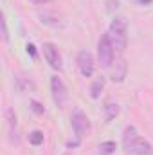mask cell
Listing matches in <instances>:
<instances>
[{
	"instance_id": "obj_17",
	"label": "cell",
	"mask_w": 153,
	"mask_h": 155,
	"mask_svg": "<svg viewBox=\"0 0 153 155\" xmlns=\"http://www.w3.org/2000/svg\"><path fill=\"white\" fill-rule=\"evenodd\" d=\"M139 4H142V5H148V4H151L153 0H137Z\"/></svg>"
},
{
	"instance_id": "obj_2",
	"label": "cell",
	"mask_w": 153,
	"mask_h": 155,
	"mask_svg": "<svg viewBox=\"0 0 153 155\" xmlns=\"http://www.w3.org/2000/svg\"><path fill=\"white\" fill-rule=\"evenodd\" d=\"M108 36L110 41L114 45L115 51L122 52L128 45V22L122 18V16H115L110 24V29H108Z\"/></svg>"
},
{
	"instance_id": "obj_18",
	"label": "cell",
	"mask_w": 153,
	"mask_h": 155,
	"mask_svg": "<svg viewBox=\"0 0 153 155\" xmlns=\"http://www.w3.org/2000/svg\"><path fill=\"white\" fill-rule=\"evenodd\" d=\"M34 4H49V2H52V0H33Z\"/></svg>"
},
{
	"instance_id": "obj_10",
	"label": "cell",
	"mask_w": 153,
	"mask_h": 155,
	"mask_svg": "<svg viewBox=\"0 0 153 155\" xmlns=\"http://www.w3.org/2000/svg\"><path fill=\"white\" fill-rule=\"evenodd\" d=\"M117 116H119V105L115 103L114 99H108L105 103V119L106 121H112Z\"/></svg>"
},
{
	"instance_id": "obj_13",
	"label": "cell",
	"mask_w": 153,
	"mask_h": 155,
	"mask_svg": "<svg viewBox=\"0 0 153 155\" xmlns=\"http://www.w3.org/2000/svg\"><path fill=\"white\" fill-rule=\"evenodd\" d=\"M29 143H31L33 146H40V144L43 143V134H41L40 130L31 132V134H29Z\"/></svg>"
},
{
	"instance_id": "obj_14",
	"label": "cell",
	"mask_w": 153,
	"mask_h": 155,
	"mask_svg": "<svg viewBox=\"0 0 153 155\" xmlns=\"http://www.w3.org/2000/svg\"><path fill=\"white\" fill-rule=\"evenodd\" d=\"M0 25H2V38L4 41H9V33H7V24H5V16H0Z\"/></svg>"
},
{
	"instance_id": "obj_3",
	"label": "cell",
	"mask_w": 153,
	"mask_h": 155,
	"mask_svg": "<svg viewBox=\"0 0 153 155\" xmlns=\"http://www.w3.org/2000/svg\"><path fill=\"white\" fill-rule=\"evenodd\" d=\"M97 58H99V63L106 69L112 67V63H114V45L110 41L108 33L103 35L97 41Z\"/></svg>"
},
{
	"instance_id": "obj_12",
	"label": "cell",
	"mask_w": 153,
	"mask_h": 155,
	"mask_svg": "<svg viewBox=\"0 0 153 155\" xmlns=\"http://www.w3.org/2000/svg\"><path fill=\"white\" fill-rule=\"evenodd\" d=\"M115 150H117V144L114 141H106L99 144V155H112Z\"/></svg>"
},
{
	"instance_id": "obj_11",
	"label": "cell",
	"mask_w": 153,
	"mask_h": 155,
	"mask_svg": "<svg viewBox=\"0 0 153 155\" xmlns=\"http://www.w3.org/2000/svg\"><path fill=\"white\" fill-rule=\"evenodd\" d=\"M105 88V78H97L94 83H92V87H90V96L94 97V99H97L99 96H101V90Z\"/></svg>"
},
{
	"instance_id": "obj_19",
	"label": "cell",
	"mask_w": 153,
	"mask_h": 155,
	"mask_svg": "<svg viewBox=\"0 0 153 155\" xmlns=\"http://www.w3.org/2000/svg\"><path fill=\"white\" fill-rule=\"evenodd\" d=\"M65 155H70V153H65Z\"/></svg>"
},
{
	"instance_id": "obj_6",
	"label": "cell",
	"mask_w": 153,
	"mask_h": 155,
	"mask_svg": "<svg viewBox=\"0 0 153 155\" xmlns=\"http://www.w3.org/2000/svg\"><path fill=\"white\" fill-rule=\"evenodd\" d=\"M43 56H45V60H47V63L52 67V69H56V71H61L63 69V60H61V54H60V51H58V47L54 45V43H43Z\"/></svg>"
},
{
	"instance_id": "obj_16",
	"label": "cell",
	"mask_w": 153,
	"mask_h": 155,
	"mask_svg": "<svg viewBox=\"0 0 153 155\" xmlns=\"http://www.w3.org/2000/svg\"><path fill=\"white\" fill-rule=\"evenodd\" d=\"M25 49H27V54H31V58H36V49H34V45H33V43H29Z\"/></svg>"
},
{
	"instance_id": "obj_7",
	"label": "cell",
	"mask_w": 153,
	"mask_h": 155,
	"mask_svg": "<svg viewBox=\"0 0 153 155\" xmlns=\"http://www.w3.org/2000/svg\"><path fill=\"white\" fill-rule=\"evenodd\" d=\"M77 67H79V72L83 76L90 78L94 74V56L88 51H79V54H77Z\"/></svg>"
},
{
	"instance_id": "obj_9",
	"label": "cell",
	"mask_w": 153,
	"mask_h": 155,
	"mask_svg": "<svg viewBox=\"0 0 153 155\" xmlns=\"http://www.w3.org/2000/svg\"><path fill=\"white\" fill-rule=\"evenodd\" d=\"M5 121H7V135H9V141L11 143H18V137H16V114L13 108H5Z\"/></svg>"
},
{
	"instance_id": "obj_15",
	"label": "cell",
	"mask_w": 153,
	"mask_h": 155,
	"mask_svg": "<svg viewBox=\"0 0 153 155\" xmlns=\"http://www.w3.org/2000/svg\"><path fill=\"white\" fill-rule=\"evenodd\" d=\"M31 105H33V110H34L36 114H43V110H45V108L40 105L38 101H31Z\"/></svg>"
},
{
	"instance_id": "obj_5",
	"label": "cell",
	"mask_w": 153,
	"mask_h": 155,
	"mask_svg": "<svg viewBox=\"0 0 153 155\" xmlns=\"http://www.w3.org/2000/svg\"><path fill=\"white\" fill-rule=\"evenodd\" d=\"M50 90H52V99H54V103H56L58 107H65L69 94H67V87H65V83L61 81V78H58V76L50 78Z\"/></svg>"
},
{
	"instance_id": "obj_1",
	"label": "cell",
	"mask_w": 153,
	"mask_h": 155,
	"mask_svg": "<svg viewBox=\"0 0 153 155\" xmlns=\"http://www.w3.org/2000/svg\"><path fill=\"white\" fill-rule=\"evenodd\" d=\"M122 146L128 153L133 155H153V146L142 137H139L135 126H126L122 134Z\"/></svg>"
},
{
	"instance_id": "obj_8",
	"label": "cell",
	"mask_w": 153,
	"mask_h": 155,
	"mask_svg": "<svg viewBox=\"0 0 153 155\" xmlns=\"http://www.w3.org/2000/svg\"><path fill=\"white\" fill-rule=\"evenodd\" d=\"M112 65H114V67H112V81H115V83L124 81L126 72H128V63H126V60H124V58H117Z\"/></svg>"
},
{
	"instance_id": "obj_4",
	"label": "cell",
	"mask_w": 153,
	"mask_h": 155,
	"mask_svg": "<svg viewBox=\"0 0 153 155\" xmlns=\"http://www.w3.org/2000/svg\"><path fill=\"white\" fill-rule=\"evenodd\" d=\"M70 123H72V130H74V134H76L77 139H83L85 134L90 130V121H88V117L85 116L81 110H77V108L72 112V116H70Z\"/></svg>"
}]
</instances>
